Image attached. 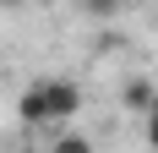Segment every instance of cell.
<instances>
[{"label":"cell","instance_id":"cell-1","mask_svg":"<svg viewBox=\"0 0 158 153\" xmlns=\"http://www.w3.org/2000/svg\"><path fill=\"white\" fill-rule=\"evenodd\" d=\"M77 115H82V88L65 82V76H38V82H27V93L16 98V120L27 126V131H44V126L65 131Z\"/></svg>","mask_w":158,"mask_h":153},{"label":"cell","instance_id":"cell-2","mask_svg":"<svg viewBox=\"0 0 158 153\" xmlns=\"http://www.w3.org/2000/svg\"><path fill=\"white\" fill-rule=\"evenodd\" d=\"M126 109H136L142 120H147V115H153V109H158V93L147 88L142 76H136V82H126Z\"/></svg>","mask_w":158,"mask_h":153},{"label":"cell","instance_id":"cell-3","mask_svg":"<svg viewBox=\"0 0 158 153\" xmlns=\"http://www.w3.org/2000/svg\"><path fill=\"white\" fill-rule=\"evenodd\" d=\"M49 153H93V142L82 137V131H55V142H49Z\"/></svg>","mask_w":158,"mask_h":153},{"label":"cell","instance_id":"cell-4","mask_svg":"<svg viewBox=\"0 0 158 153\" xmlns=\"http://www.w3.org/2000/svg\"><path fill=\"white\" fill-rule=\"evenodd\" d=\"M82 11H87V16H114L120 0H82Z\"/></svg>","mask_w":158,"mask_h":153},{"label":"cell","instance_id":"cell-5","mask_svg":"<svg viewBox=\"0 0 158 153\" xmlns=\"http://www.w3.org/2000/svg\"><path fill=\"white\" fill-rule=\"evenodd\" d=\"M147 148L158 153V109H153V115H147Z\"/></svg>","mask_w":158,"mask_h":153},{"label":"cell","instance_id":"cell-6","mask_svg":"<svg viewBox=\"0 0 158 153\" xmlns=\"http://www.w3.org/2000/svg\"><path fill=\"white\" fill-rule=\"evenodd\" d=\"M11 6H22V0H0V11H11Z\"/></svg>","mask_w":158,"mask_h":153}]
</instances>
